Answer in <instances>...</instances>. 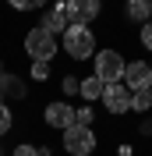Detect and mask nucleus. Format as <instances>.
Wrapping results in <instances>:
<instances>
[{"mask_svg":"<svg viewBox=\"0 0 152 156\" xmlns=\"http://www.w3.org/2000/svg\"><path fill=\"white\" fill-rule=\"evenodd\" d=\"M7 131H11V110L0 103V135H7Z\"/></svg>","mask_w":152,"mask_h":156,"instance_id":"4468645a","label":"nucleus"},{"mask_svg":"<svg viewBox=\"0 0 152 156\" xmlns=\"http://www.w3.org/2000/svg\"><path fill=\"white\" fill-rule=\"evenodd\" d=\"M127 14H131L134 21H149V14H152V0H127Z\"/></svg>","mask_w":152,"mask_h":156,"instance_id":"9d476101","label":"nucleus"},{"mask_svg":"<svg viewBox=\"0 0 152 156\" xmlns=\"http://www.w3.org/2000/svg\"><path fill=\"white\" fill-rule=\"evenodd\" d=\"M103 82H99V78H85V82H81V96H85V103H88V99H103Z\"/></svg>","mask_w":152,"mask_h":156,"instance_id":"9b49d317","label":"nucleus"},{"mask_svg":"<svg viewBox=\"0 0 152 156\" xmlns=\"http://www.w3.org/2000/svg\"><path fill=\"white\" fill-rule=\"evenodd\" d=\"M11 156H39V149H32V146H18Z\"/></svg>","mask_w":152,"mask_h":156,"instance_id":"f3484780","label":"nucleus"},{"mask_svg":"<svg viewBox=\"0 0 152 156\" xmlns=\"http://www.w3.org/2000/svg\"><path fill=\"white\" fill-rule=\"evenodd\" d=\"M95 149V135H92V128L88 124H71L64 131V153L71 156H88Z\"/></svg>","mask_w":152,"mask_h":156,"instance_id":"20e7f679","label":"nucleus"},{"mask_svg":"<svg viewBox=\"0 0 152 156\" xmlns=\"http://www.w3.org/2000/svg\"><path fill=\"white\" fill-rule=\"evenodd\" d=\"M43 29H50L53 36H64V32L71 29V18H67V7H64V4H53V7L43 14Z\"/></svg>","mask_w":152,"mask_h":156,"instance_id":"1a4fd4ad","label":"nucleus"},{"mask_svg":"<svg viewBox=\"0 0 152 156\" xmlns=\"http://www.w3.org/2000/svg\"><path fill=\"white\" fill-rule=\"evenodd\" d=\"M57 43H60V39L53 36L50 29H43V25L29 29V36H25V50H29L32 60H50L53 53H57Z\"/></svg>","mask_w":152,"mask_h":156,"instance_id":"7ed1b4c3","label":"nucleus"},{"mask_svg":"<svg viewBox=\"0 0 152 156\" xmlns=\"http://www.w3.org/2000/svg\"><path fill=\"white\" fill-rule=\"evenodd\" d=\"M46 75H50V64H46V60H36V68H32V78H39V82H43Z\"/></svg>","mask_w":152,"mask_h":156,"instance_id":"2eb2a0df","label":"nucleus"},{"mask_svg":"<svg viewBox=\"0 0 152 156\" xmlns=\"http://www.w3.org/2000/svg\"><path fill=\"white\" fill-rule=\"evenodd\" d=\"M64 50H67V57H74V60H85V57H95L99 50H95V36L92 29H85V25H71V29L64 32Z\"/></svg>","mask_w":152,"mask_h":156,"instance_id":"f257e3e1","label":"nucleus"},{"mask_svg":"<svg viewBox=\"0 0 152 156\" xmlns=\"http://www.w3.org/2000/svg\"><path fill=\"white\" fill-rule=\"evenodd\" d=\"M149 107H152V89H149V92H134L131 110H149Z\"/></svg>","mask_w":152,"mask_h":156,"instance_id":"f8f14e48","label":"nucleus"},{"mask_svg":"<svg viewBox=\"0 0 152 156\" xmlns=\"http://www.w3.org/2000/svg\"><path fill=\"white\" fill-rule=\"evenodd\" d=\"M46 124L60 128V131H67L71 124H78V110L67 107V103H50L46 107Z\"/></svg>","mask_w":152,"mask_h":156,"instance_id":"6e6552de","label":"nucleus"},{"mask_svg":"<svg viewBox=\"0 0 152 156\" xmlns=\"http://www.w3.org/2000/svg\"><path fill=\"white\" fill-rule=\"evenodd\" d=\"M14 11H32V7H43V4H50V0H7Z\"/></svg>","mask_w":152,"mask_h":156,"instance_id":"ddd939ff","label":"nucleus"},{"mask_svg":"<svg viewBox=\"0 0 152 156\" xmlns=\"http://www.w3.org/2000/svg\"><path fill=\"white\" fill-rule=\"evenodd\" d=\"M124 85L131 89V92H149V89H152V64H145V60L127 64V71H124Z\"/></svg>","mask_w":152,"mask_h":156,"instance_id":"423d86ee","label":"nucleus"},{"mask_svg":"<svg viewBox=\"0 0 152 156\" xmlns=\"http://www.w3.org/2000/svg\"><path fill=\"white\" fill-rule=\"evenodd\" d=\"M88 121H92V110H88V103L81 110H78V124H88Z\"/></svg>","mask_w":152,"mask_h":156,"instance_id":"a211bd4d","label":"nucleus"},{"mask_svg":"<svg viewBox=\"0 0 152 156\" xmlns=\"http://www.w3.org/2000/svg\"><path fill=\"white\" fill-rule=\"evenodd\" d=\"M142 46L152 50V21H145V25H142Z\"/></svg>","mask_w":152,"mask_h":156,"instance_id":"dca6fc26","label":"nucleus"},{"mask_svg":"<svg viewBox=\"0 0 152 156\" xmlns=\"http://www.w3.org/2000/svg\"><path fill=\"white\" fill-rule=\"evenodd\" d=\"M67 7V18H71V25H92L95 18H99V0H64Z\"/></svg>","mask_w":152,"mask_h":156,"instance_id":"39448f33","label":"nucleus"},{"mask_svg":"<svg viewBox=\"0 0 152 156\" xmlns=\"http://www.w3.org/2000/svg\"><path fill=\"white\" fill-rule=\"evenodd\" d=\"M131 99H134V92L127 85H106L103 89V107L110 114H127L131 110Z\"/></svg>","mask_w":152,"mask_h":156,"instance_id":"0eeeda50","label":"nucleus"},{"mask_svg":"<svg viewBox=\"0 0 152 156\" xmlns=\"http://www.w3.org/2000/svg\"><path fill=\"white\" fill-rule=\"evenodd\" d=\"M124 71H127V60L117 53V50H99L95 53V78L103 85H120Z\"/></svg>","mask_w":152,"mask_h":156,"instance_id":"f03ea898","label":"nucleus"}]
</instances>
